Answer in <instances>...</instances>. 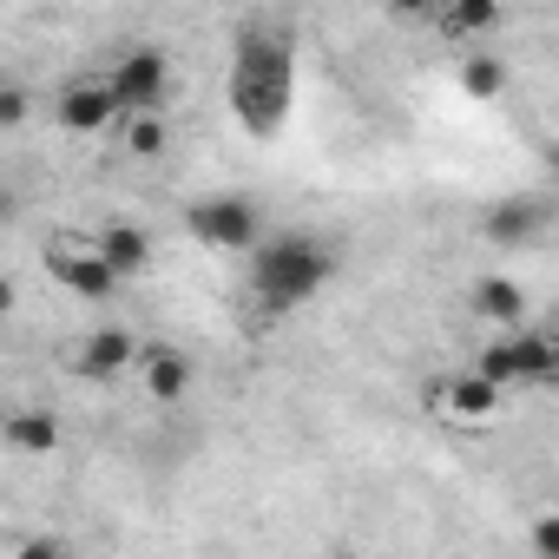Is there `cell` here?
Masks as SVG:
<instances>
[{"mask_svg":"<svg viewBox=\"0 0 559 559\" xmlns=\"http://www.w3.org/2000/svg\"><path fill=\"white\" fill-rule=\"evenodd\" d=\"M224 99H230V119L250 132V139H276L297 106V60H290V40L270 34V27H243L237 47H230V73H224Z\"/></svg>","mask_w":559,"mask_h":559,"instance_id":"6da1fadb","label":"cell"},{"mask_svg":"<svg viewBox=\"0 0 559 559\" xmlns=\"http://www.w3.org/2000/svg\"><path fill=\"white\" fill-rule=\"evenodd\" d=\"M330 276H336V257H330L323 237L290 230V237H257L250 243V290H257L263 310H297V304L323 297Z\"/></svg>","mask_w":559,"mask_h":559,"instance_id":"7a4b0ae2","label":"cell"},{"mask_svg":"<svg viewBox=\"0 0 559 559\" xmlns=\"http://www.w3.org/2000/svg\"><path fill=\"white\" fill-rule=\"evenodd\" d=\"M493 389H546L552 376H559V349H552V336L546 330H493V343L480 349V362H474Z\"/></svg>","mask_w":559,"mask_h":559,"instance_id":"3957f363","label":"cell"},{"mask_svg":"<svg viewBox=\"0 0 559 559\" xmlns=\"http://www.w3.org/2000/svg\"><path fill=\"white\" fill-rule=\"evenodd\" d=\"M47 270L60 276L73 297H86V304H106V297L119 290V270H112V263L93 250V237H80V230H53V237H47Z\"/></svg>","mask_w":559,"mask_h":559,"instance_id":"277c9868","label":"cell"},{"mask_svg":"<svg viewBox=\"0 0 559 559\" xmlns=\"http://www.w3.org/2000/svg\"><path fill=\"white\" fill-rule=\"evenodd\" d=\"M106 93H112L119 119H126V112H158L165 93H171V60H165L158 47H132V53L106 73Z\"/></svg>","mask_w":559,"mask_h":559,"instance_id":"5b68a950","label":"cell"},{"mask_svg":"<svg viewBox=\"0 0 559 559\" xmlns=\"http://www.w3.org/2000/svg\"><path fill=\"white\" fill-rule=\"evenodd\" d=\"M185 224H191V237L204 250H237V257L263 237V217H257L250 198H204V204L185 211Z\"/></svg>","mask_w":559,"mask_h":559,"instance_id":"8992f818","label":"cell"},{"mask_svg":"<svg viewBox=\"0 0 559 559\" xmlns=\"http://www.w3.org/2000/svg\"><path fill=\"white\" fill-rule=\"evenodd\" d=\"M428 402H435V415H448V421H493V415L507 408V389H493L480 369H467V376H441V382L428 389Z\"/></svg>","mask_w":559,"mask_h":559,"instance_id":"52a82bcc","label":"cell"},{"mask_svg":"<svg viewBox=\"0 0 559 559\" xmlns=\"http://www.w3.org/2000/svg\"><path fill=\"white\" fill-rule=\"evenodd\" d=\"M53 119H60V132L93 139V132H106V126L119 119V106H112L106 80H67V86H60V99H53Z\"/></svg>","mask_w":559,"mask_h":559,"instance_id":"ba28073f","label":"cell"},{"mask_svg":"<svg viewBox=\"0 0 559 559\" xmlns=\"http://www.w3.org/2000/svg\"><path fill=\"white\" fill-rule=\"evenodd\" d=\"M139 382H145V395L152 402H178V395H191V382H198V369H191V356H178V349H165V343H139Z\"/></svg>","mask_w":559,"mask_h":559,"instance_id":"9c48e42d","label":"cell"},{"mask_svg":"<svg viewBox=\"0 0 559 559\" xmlns=\"http://www.w3.org/2000/svg\"><path fill=\"white\" fill-rule=\"evenodd\" d=\"M139 362V336L132 330H93L86 343H80V376L86 382H112V376H126Z\"/></svg>","mask_w":559,"mask_h":559,"instance_id":"30bf717a","label":"cell"},{"mask_svg":"<svg viewBox=\"0 0 559 559\" xmlns=\"http://www.w3.org/2000/svg\"><path fill=\"white\" fill-rule=\"evenodd\" d=\"M539 230H546V204L539 198H507V204L487 211V237L507 243V250H526Z\"/></svg>","mask_w":559,"mask_h":559,"instance_id":"8fae6325","label":"cell"},{"mask_svg":"<svg viewBox=\"0 0 559 559\" xmlns=\"http://www.w3.org/2000/svg\"><path fill=\"white\" fill-rule=\"evenodd\" d=\"M93 250L119 270V284H126V276H139V270L152 263V237H145L139 224H106V230H93Z\"/></svg>","mask_w":559,"mask_h":559,"instance_id":"7c38bea8","label":"cell"},{"mask_svg":"<svg viewBox=\"0 0 559 559\" xmlns=\"http://www.w3.org/2000/svg\"><path fill=\"white\" fill-rule=\"evenodd\" d=\"M474 317L493 323V330H513V323H526V290L513 276H480L474 284Z\"/></svg>","mask_w":559,"mask_h":559,"instance_id":"4fadbf2b","label":"cell"},{"mask_svg":"<svg viewBox=\"0 0 559 559\" xmlns=\"http://www.w3.org/2000/svg\"><path fill=\"white\" fill-rule=\"evenodd\" d=\"M0 441H8L14 454H60V421L47 408H14L8 421H0Z\"/></svg>","mask_w":559,"mask_h":559,"instance_id":"5bb4252c","label":"cell"},{"mask_svg":"<svg viewBox=\"0 0 559 559\" xmlns=\"http://www.w3.org/2000/svg\"><path fill=\"white\" fill-rule=\"evenodd\" d=\"M493 21H500V0H454V8H441V34H448V40L487 34Z\"/></svg>","mask_w":559,"mask_h":559,"instance_id":"9a60e30c","label":"cell"},{"mask_svg":"<svg viewBox=\"0 0 559 559\" xmlns=\"http://www.w3.org/2000/svg\"><path fill=\"white\" fill-rule=\"evenodd\" d=\"M126 152L132 158H158L165 152V119L158 112H126Z\"/></svg>","mask_w":559,"mask_h":559,"instance_id":"2e32d148","label":"cell"},{"mask_svg":"<svg viewBox=\"0 0 559 559\" xmlns=\"http://www.w3.org/2000/svg\"><path fill=\"white\" fill-rule=\"evenodd\" d=\"M461 86H467V99H493V93L507 86V67L487 60V53H474V60L461 67Z\"/></svg>","mask_w":559,"mask_h":559,"instance_id":"e0dca14e","label":"cell"},{"mask_svg":"<svg viewBox=\"0 0 559 559\" xmlns=\"http://www.w3.org/2000/svg\"><path fill=\"white\" fill-rule=\"evenodd\" d=\"M27 119H34V86L0 80V132H14V126H27Z\"/></svg>","mask_w":559,"mask_h":559,"instance_id":"ac0fdd59","label":"cell"},{"mask_svg":"<svg viewBox=\"0 0 559 559\" xmlns=\"http://www.w3.org/2000/svg\"><path fill=\"white\" fill-rule=\"evenodd\" d=\"M533 546H539V552H546V559H552V552H559V520H552V513H546V520H539V526H533Z\"/></svg>","mask_w":559,"mask_h":559,"instance_id":"d6986e66","label":"cell"},{"mask_svg":"<svg viewBox=\"0 0 559 559\" xmlns=\"http://www.w3.org/2000/svg\"><path fill=\"white\" fill-rule=\"evenodd\" d=\"M389 14H402V21H415V14H428V0H389Z\"/></svg>","mask_w":559,"mask_h":559,"instance_id":"ffe728a7","label":"cell"},{"mask_svg":"<svg viewBox=\"0 0 559 559\" xmlns=\"http://www.w3.org/2000/svg\"><path fill=\"white\" fill-rule=\"evenodd\" d=\"M0 310H14V290H8V284H0Z\"/></svg>","mask_w":559,"mask_h":559,"instance_id":"44dd1931","label":"cell"},{"mask_svg":"<svg viewBox=\"0 0 559 559\" xmlns=\"http://www.w3.org/2000/svg\"><path fill=\"white\" fill-rule=\"evenodd\" d=\"M441 8H454V0H428V14H441Z\"/></svg>","mask_w":559,"mask_h":559,"instance_id":"7402d4cb","label":"cell"}]
</instances>
